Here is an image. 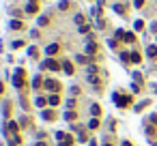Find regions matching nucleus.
<instances>
[{"label": "nucleus", "mask_w": 157, "mask_h": 146, "mask_svg": "<svg viewBox=\"0 0 157 146\" xmlns=\"http://www.w3.org/2000/svg\"><path fill=\"white\" fill-rule=\"evenodd\" d=\"M41 69H50V71H58V69H62V65L58 60H54V58H48V60H43L41 62Z\"/></svg>", "instance_id": "obj_1"}, {"label": "nucleus", "mask_w": 157, "mask_h": 146, "mask_svg": "<svg viewBox=\"0 0 157 146\" xmlns=\"http://www.w3.org/2000/svg\"><path fill=\"white\" fill-rule=\"evenodd\" d=\"M112 101H114V105H118V107H127L129 103H131V97H127V95H118V93H116Z\"/></svg>", "instance_id": "obj_2"}, {"label": "nucleus", "mask_w": 157, "mask_h": 146, "mask_svg": "<svg viewBox=\"0 0 157 146\" xmlns=\"http://www.w3.org/2000/svg\"><path fill=\"white\" fill-rule=\"evenodd\" d=\"M24 77H26V73H24V69H15V73H13V84L17 86V88H22L26 82H24Z\"/></svg>", "instance_id": "obj_3"}, {"label": "nucleus", "mask_w": 157, "mask_h": 146, "mask_svg": "<svg viewBox=\"0 0 157 146\" xmlns=\"http://www.w3.org/2000/svg\"><path fill=\"white\" fill-rule=\"evenodd\" d=\"M43 86L48 88L52 95H58V90H60V84H58L56 80H45V82H43Z\"/></svg>", "instance_id": "obj_4"}, {"label": "nucleus", "mask_w": 157, "mask_h": 146, "mask_svg": "<svg viewBox=\"0 0 157 146\" xmlns=\"http://www.w3.org/2000/svg\"><path fill=\"white\" fill-rule=\"evenodd\" d=\"M56 52H58V43H52V45H48V47H45V54H48V58H52Z\"/></svg>", "instance_id": "obj_5"}, {"label": "nucleus", "mask_w": 157, "mask_h": 146, "mask_svg": "<svg viewBox=\"0 0 157 146\" xmlns=\"http://www.w3.org/2000/svg\"><path fill=\"white\" fill-rule=\"evenodd\" d=\"M90 114H93V118H99L101 116V107L97 103H93V105H90Z\"/></svg>", "instance_id": "obj_6"}, {"label": "nucleus", "mask_w": 157, "mask_h": 146, "mask_svg": "<svg viewBox=\"0 0 157 146\" xmlns=\"http://www.w3.org/2000/svg\"><path fill=\"white\" fill-rule=\"evenodd\" d=\"M155 135H157V127H146V138L155 140Z\"/></svg>", "instance_id": "obj_7"}, {"label": "nucleus", "mask_w": 157, "mask_h": 146, "mask_svg": "<svg viewBox=\"0 0 157 146\" xmlns=\"http://www.w3.org/2000/svg\"><path fill=\"white\" fill-rule=\"evenodd\" d=\"M146 56H149V58L157 56V45H149V47H146Z\"/></svg>", "instance_id": "obj_8"}, {"label": "nucleus", "mask_w": 157, "mask_h": 146, "mask_svg": "<svg viewBox=\"0 0 157 146\" xmlns=\"http://www.w3.org/2000/svg\"><path fill=\"white\" fill-rule=\"evenodd\" d=\"M95 52H97V43H93V41H90V43L86 45V54H88V56H93Z\"/></svg>", "instance_id": "obj_9"}, {"label": "nucleus", "mask_w": 157, "mask_h": 146, "mask_svg": "<svg viewBox=\"0 0 157 146\" xmlns=\"http://www.w3.org/2000/svg\"><path fill=\"white\" fill-rule=\"evenodd\" d=\"M41 116L45 118V120H54V118H56V116H54V112H52V110H43V112H41Z\"/></svg>", "instance_id": "obj_10"}, {"label": "nucleus", "mask_w": 157, "mask_h": 146, "mask_svg": "<svg viewBox=\"0 0 157 146\" xmlns=\"http://www.w3.org/2000/svg\"><path fill=\"white\" fill-rule=\"evenodd\" d=\"M62 71L67 73V75H71V73H73V65H71V62H67V60H65V62H62Z\"/></svg>", "instance_id": "obj_11"}, {"label": "nucleus", "mask_w": 157, "mask_h": 146, "mask_svg": "<svg viewBox=\"0 0 157 146\" xmlns=\"http://www.w3.org/2000/svg\"><path fill=\"white\" fill-rule=\"evenodd\" d=\"M48 103H50V105H58V103H60V97H58V95H50V97H48Z\"/></svg>", "instance_id": "obj_12"}, {"label": "nucleus", "mask_w": 157, "mask_h": 146, "mask_svg": "<svg viewBox=\"0 0 157 146\" xmlns=\"http://www.w3.org/2000/svg\"><path fill=\"white\" fill-rule=\"evenodd\" d=\"M37 11H39L37 2H28V7H26V13H37Z\"/></svg>", "instance_id": "obj_13"}, {"label": "nucleus", "mask_w": 157, "mask_h": 146, "mask_svg": "<svg viewBox=\"0 0 157 146\" xmlns=\"http://www.w3.org/2000/svg\"><path fill=\"white\" fill-rule=\"evenodd\" d=\"M76 116H78V114L73 112V110H69V112H65V120H69V123H71V120H76Z\"/></svg>", "instance_id": "obj_14"}, {"label": "nucleus", "mask_w": 157, "mask_h": 146, "mask_svg": "<svg viewBox=\"0 0 157 146\" xmlns=\"http://www.w3.org/2000/svg\"><path fill=\"white\" fill-rule=\"evenodd\" d=\"M7 129H9V133H17V129H20V127H17V123H13V120H11V123L7 125Z\"/></svg>", "instance_id": "obj_15"}, {"label": "nucleus", "mask_w": 157, "mask_h": 146, "mask_svg": "<svg viewBox=\"0 0 157 146\" xmlns=\"http://www.w3.org/2000/svg\"><path fill=\"white\" fill-rule=\"evenodd\" d=\"M76 60L82 62V65H88V62H90V58H88V56H82V54H80V56H76Z\"/></svg>", "instance_id": "obj_16"}, {"label": "nucleus", "mask_w": 157, "mask_h": 146, "mask_svg": "<svg viewBox=\"0 0 157 146\" xmlns=\"http://www.w3.org/2000/svg\"><path fill=\"white\" fill-rule=\"evenodd\" d=\"M71 144H73V138H71V135H67V138H65L58 146H71Z\"/></svg>", "instance_id": "obj_17"}, {"label": "nucleus", "mask_w": 157, "mask_h": 146, "mask_svg": "<svg viewBox=\"0 0 157 146\" xmlns=\"http://www.w3.org/2000/svg\"><path fill=\"white\" fill-rule=\"evenodd\" d=\"M43 84V82H41V75H37V77H32V88H39Z\"/></svg>", "instance_id": "obj_18"}, {"label": "nucleus", "mask_w": 157, "mask_h": 146, "mask_svg": "<svg viewBox=\"0 0 157 146\" xmlns=\"http://www.w3.org/2000/svg\"><path fill=\"white\" fill-rule=\"evenodd\" d=\"M11 28H13V30H22V22H20V20H13V22H11Z\"/></svg>", "instance_id": "obj_19"}, {"label": "nucleus", "mask_w": 157, "mask_h": 146, "mask_svg": "<svg viewBox=\"0 0 157 146\" xmlns=\"http://www.w3.org/2000/svg\"><path fill=\"white\" fill-rule=\"evenodd\" d=\"M140 60H142V56H140V54H138V52H131V62H136V65H138Z\"/></svg>", "instance_id": "obj_20"}, {"label": "nucleus", "mask_w": 157, "mask_h": 146, "mask_svg": "<svg viewBox=\"0 0 157 146\" xmlns=\"http://www.w3.org/2000/svg\"><path fill=\"white\" fill-rule=\"evenodd\" d=\"M88 127L90 129H99V118H93V120L88 123Z\"/></svg>", "instance_id": "obj_21"}, {"label": "nucleus", "mask_w": 157, "mask_h": 146, "mask_svg": "<svg viewBox=\"0 0 157 146\" xmlns=\"http://www.w3.org/2000/svg\"><path fill=\"white\" fill-rule=\"evenodd\" d=\"M125 41H127V43H134V41H136L134 32H125Z\"/></svg>", "instance_id": "obj_22"}, {"label": "nucleus", "mask_w": 157, "mask_h": 146, "mask_svg": "<svg viewBox=\"0 0 157 146\" xmlns=\"http://www.w3.org/2000/svg\"><path fill=\"white\" fill-rule=\"evenodd\" d=\"M114 11L121 13V15H125V4H114Z\"/></svg>", "instance_id": "obj_23"}, {"label": "nucleus", "mask_w": 157, "mask_h": 146, "mask_svg": "<svg viewBox=\"0 0 157 146\" xmlns=\"http://www.w3.org/2000/svg\"><path fill=\"white\" fill-rule=\"evenodd\" d=\"M76 24H78V26H84V15H82V13L76 15Z\"/></svg>", "instance_id": "obj_24"}, {"label": "nucleus", "mask_w": 157, "mask_h": 146, "mask_svg": "<svg viewBox=\"0 0 157 146\" xmlns=\"http://www.w3.org/2000/svg\"><path fill=\"white\" fill-rule=\"evenodd\" d=\"M121 60H123V62H131V54L123 52V54H121Z\"/></svg>", "instance_id": "obj_25"}, {"label": "nucleus", "mask_w": 157, "mask_h": 146, "mask_svg": "<svg viewBox=\"0 0 157 146\" xmlns=\"http://www.w3.org/2000/svg\"><path fill=\"white\" fill-rule=\"evenodd\" d=\"M37 105H39V107H43L45 103H48V99H45V97H39V99H37V101H34Z\"/></svg>", "instance_id": "obj_26"}, {"label": "nucleus", "mask_w": 157, "mask_h": 146, "mask_svg": "<svg viewBox=\"0 0 157 146\" xmlns=\"http://www.w3.org/2000/svg\"><path fill=\"white\" fill-rule=\"evenodd\" d=\"M134 28H136V30H142V28H144V22H142V20H136Z\"/></svg>", "instance_id": "obj_27"}, {"label": "nucleus", "mask_w": 157, "mask_h": 146, "mask_svg": "<svg viewBox=\"0 0 157 146\" xmlns=\"http://www.w3.org/2000/svg\"><path fill=\"white\" fill-rule=\"evenodd\" d=\"M48 22H50V17H48V15H41V17H39V26H45Z\"/></svg>", "instance_id": "obj_28"}, {"label": "nucleus", "mask_w": 157, "mask_h": 146, "mask_svg": "<svg viewBox=\"0 0 157 146\" xmlns=\"http://www.w3.org/2000/svg\"><path fill=\"white\" fill-rule=\"evenodd\" d=\"M146 105H149V101H142V103H138V105H136V112H142V110H144Z\"/></svg>", "instance_id": "obj_29"}, {"label": "nucleus", "mask_w": 157, "mask_h": 146, "mask_svg": "<svg viewBox=\"0 0 157 146\" xmlns=\"http://www.w3.org/2000/svg\"><path fill=\"white\" fill-rule=\"evenodd\" d=\"M65 138H67V133H65V131H58V133H56V140H58V142H62Z\"/></svg>", "instance_id": "obj_30"}, {"label": "nucleus", "mask_w": 157, "mask_h": 146, "mask_svg": "<svg viewBox=\"0 0 157 146\" xmlns=\"http://www.w3.org/2000/svg\"><path fill=\"white\" fill-rule=\"evenodd\" d=\"M114 36H116V39H125V32H123L121 28H118V30L114 32Z\"/></svg>", "instance_id": "obj_31"}, {"label": "nucleus", "mask_w": 157, "mask_h": 146, "mask_svg": "<svg viewBox=\"0 0 157 146\" xmlns=\"http://www.w3.org/2000/svg\"><path fill=\"white\" fill-rule=\"evenodd\" d=\"M69 7V2H67V0H62V2L58 4V9H60V11H65V9H67Z\"/></svg>", "instance_id": "obj_32"}, {"label": "nucleus", "mask_w": 157, "mask_h": 146, "mask_svg": "<svg viewBox=\"0 0 157 146\" xmlns=\"http://www.w3.org/2000/svg\"><path fill=\"white\" fill-rule=\"evenodd\" d=\"M78 30H80V32H82V34H86V32H88V26H86V24H84V26H80V28H78Z\"/></svg>", "instance_id": "obj_33"}, {"label": "nucleus", "mask_w": 157, "mask_h": 146, "mask_svg": "<svg viewBox=\"0 0 157 146\" xmlns=\"http://www.w3.org/2000/svg\"><path fill=\"white\" fill-rule=\"evenodd\" d=\"M24 45V41H13V50H17V47H22Z\"/></svg>", "instance_id": "obj_34"}, {"label": "nucleus", "mask_w": 157, "mask_h": 146, "mask_svg": "<svg viewBox=\"0 0 157 146\" xmlns=\"http://www.w3.org/2000/svg\"><path fill=\"white\" fill-rule=\"evenodd\" d=\"M134 80H136V84H140V82H142V75H140V73H136Z\"/></svg>", "instance_id": "obj_35"}, {"label": "nucleus", "mask_w": 157, "mask_h": 146, "mask_svg": "<svg viewBox=\"0 0 157 146\" xmlns=\"http://www.w3.org/2000/svg\"><path fill=\"white\" fill-rule=\"evenodd\" d=\"M78 138H80V142H86V140H88V138H86V133H84V131H82V133L78 135Z\"/></svg>", "instance_id": "obj_36"}, {"label": "nucleus", "mask_w": 157, "mask_h": 146, "mask_svg": "<svg viewBox=\"0 0 157 146\" xmlns=\"http://www.w3.org/2000/svg\"><path fill=\"white\" fill-rule=\"evenodd\" d=\"M134 4H136V7H138V9H140V7H142V4H144V0H134Z\"/></svg>", "instance_id": "obj_37"}, {"label": "nucleus", "mask_w": 157, "mask_h": 146, "mask_svg": "<svg viewBox=\"0 0 157 146\" xmlns=\"http://www.w3.org/2000/svg\"><path fill=\"white\" fill-rule=\"evenodd\" d=\"M34 146H45V142H43V140H41V142H37V144H34Z\"/></svg>", "instance_id": "obj_38"}, {"label": "nucleus", "mask_w": 157, "mask_h": 146, "mask_svg": "<svg viewBox=\"0 0 157 146\" xmlns=\"http://www.w3.org/2000/svg\"><path fill=\"white\" fill-rule=\"evenodd\" d=\"M121 146H131V142H123V144H121Z\"/></svg>", "instance_id": "obj_39"}, {"label": "nucleus", "mask_w": 157, "mask_h": 146, "mask_svg": "<svg viewBox=\"0 0 157 146\" xmlns=\"http://www.w3.org/2000/svg\"><path fill=\"white\" fill-rule=\"evenodd\" d=\"M2 90H4V86H2V82H0V93H2Z\"/></svg>", "instance_id": "obj_40"}, {"label": "nucleus", "mask_w": 157, "mask_h": 146, "mask_svg": "<svg viewBox=\"0 0 157 146\" xmlns=\"http://www.w3.org/2000/svg\"><path fill=\"white\" fill-rule=\"evenodd\" d=\"M103 146H112V144H103Z\"/></svg>", "instance_id": "obj_41"}, {"label": "nucleus", "mask_w": 157, "mask_h": 146, "mask_svg": "<svg viewBox=\"0 0 157 146\" xmlns=\"http://www.w3.org/2000/svg\"><path fill=\"white\" fill-rule=\"evenodd\" d=\"M30 2H37V0H30Z\"/></svg>", "instance_id": "obj_42"}, {"label": "nucleus", "mask_w": 157, "mask_h": 146, "mask_svg": "<svg viewBox=\"0 0 157 146\" xmlns=\"http://www.w3.org/2000/svg\"><path fill=\"white\" fill-rule=\"evenodd\" d=\"M155 95H157V88H155Z\"/></svg>", "instance_id": "obj_43"}, {"label": "nucleus", "mask_w": 157, "mask_h": 146, "mask_svg": "<svg viewBox=\"0 0 157 146\" xmlns=\"http://www.w3.org/2000/svg\"><path fill=\"white\" fill-rule=\"evenodd\" d=\"M155 146H157V144H155Z\"/></svg>", "instance_id": "obj_44"}, {"label": "nucleus", "mask_w": 157, "mask_h": 146, "mask_svg": "<svg viewBox=\"0 0 157 146\" xmlns=\"http://www.w3.org/2000/svg\"><path fill=\"white\" fill-rule=\"evenodd\" d=\"M155 127H157V125H155Z\"/></svg>", "instance_id": "obj_45"}]
</instances>
